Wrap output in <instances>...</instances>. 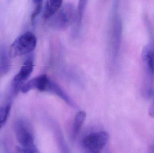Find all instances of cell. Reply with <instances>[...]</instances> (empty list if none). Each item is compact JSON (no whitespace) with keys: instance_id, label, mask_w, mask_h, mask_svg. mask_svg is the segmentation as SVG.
I'll return each instance as SVG.
<instances>
[{"instance_id":"obj_1","label":"cell","mask_w":154,"mask_h":153,"mask_svg":"<svg viewBox=\"0 0 154 153\" xmlns=\"http://www.w3.org/2000/svg\"><path fill=\"white\" fill-rule=\"evenodd\" d=\"M142 81L141 95L149 99L154 94V49L151 44L145 46L142 50Z\"/></svg>"},{"instance_id":"obj_2","label":"cell","mask_w":154,"mask_h":153,"mask_svg":"<svg viewBox=\"0 0 154 153\" xmlns=\"http://www.w3.org/2000/svg\"><path fill=\"white\" fill-rule=\"evenodd\" d=\"M36 36L30 31H27L17 38L11 45L9 53L10 57H15L29 54L36 48Z\"/></svg>"},{"instance_id":"obj_3","label":"cell","mask_w":154,"mask_h":153,"mask_svg":"<svg viewBox=\"0 0 154 153\" xmlns=\"http://www.w3.org/2000/svg\"><path fill=\"white\" fill-rule=\"evenodd\" d=\"M109 139V135L105 131L91 133L85 136L82 141L84 153H101Z\"/></svg>"},{"instance_id":"obj_4","label":"cell","mask_w":154,"mask_h":153,"mask_svg":"<svg viewBox=\"0 0 154 153\" xmlns=\"http://www.w3.org/2000/svg\"><path fill=\"white\" fill-rule=\"evenodd\" d=\"M15 135L18 142L23 149L36 147L34 143V134L30 123L26 119H19L14 126Z\"/></svg>"},{"instance_id":"obj_5","label":"cell","mask_w":154,"mask_h":153,"mask_svg":"<svg viewBox=\"0 0 154 153\" xmlns=\"http://www.w3.org/2000/svg\"><path fill=\"white\" fill-rule=\"evenodd\" d=\"M33 69V60L32 56L29 57L21 66L19 72L14 77L11 84V91L13 96H16L21 90Z\"/></svg>"},{"instance_id":"obj_6","label":"cell","mask_w":154,"mask_h":153,"mask_svg":"<svg viewBox=\"0 0 154 153\" xmlns=\"http://www.w3.org/2000/svg\"><path fill=\"white\" fill-rule=\"evenodd\" d=\"M75 7L72 4L65 5L51 18V26L57 29L67 28L75 19Z\"/></svg>"},{"instance_id":"obj_7","label":"cell","mask_w":154,"mask_h":153,"mask_svg":"<svg viewBox=\"0 0 154 153\" xmlns=\"http://www.w3.org/2000/svg\"><path fill=\"white\" fill-rule=\"evenodd\" d=\"M49 77L46 74H42L31 79L25 83L22 88L23 93H27L31 90L36 89L39 91L46 92Z\"/></svg>"},{"instance_id":"obj_8","label":"cell","mask_w":154,"mask_h":153,"mask_svg":"<svg viewBox=\"0 0 154 153\" xmlns=\"http://www.w3.org/2000/svg\"><path fill=\"white\" fill-rule=\"evenodd\" d=\"M46 92L51 93L53 94H56L57 96L62 99L66 103H67L69 106L74 107L75 104L72 101L69 96L65 92L64 90L60 88V86L57 84L55 82L49 79L47 84V89Z\"/></svg>"},{"instance_id":"obj_9","label":"cell","mask_w":154,"mask_h":153,"mask_svg":"<svg viewBox=\"0 0 154 153\" xmlns=\"http://www.w3.org/2000/svg\"><path fill=\"white\" fill-rule=\"evenodd\" d=\"M63 1L60 0H48L46 2L43 11V18L48 19L54 16L61 9Z\"/></svg>"},{"instance_id":"obj_10","label":"cell","mask_w":154,"mask_h":153,"mask_svg":"<svg viewBox=\"0 0 154 153\" xmlns=\"http://www.w3.org/2000/svg\"><path fill=\"white\" fill-rule=\"evenodd\" d=\"M10 55L5 46L0 45V76L6 74L11 68Z\"/></svg>"},{"instance_id":"obj_11","label":"cell","mask_w":154,"mask_h":153,"mask_svg":"<svg viewBox=\"0 0 154 153\" xmlns=\"http://www.w3.org/2000/svg\"><path fill=\"white\" fill-rule=\"evenodd\" d=\"M86 118V113L84 111H79L75 116L72 129V139L73 141H75L76 138Z\"/></svg>"},{"instance_id":"obj_12","label":"cell","mask_w":154,"mask_h":153,"mask_svg":"<svg viewBox=\"0 0 154 153\" xmlns=\"http://www.w3.org/2000/svg\"><path fill=\"white\" fill-rule=\"evenodd\" d=\"M54 132L61 153H71L70 149L64 138L62 131L58 126L55 125L54 127Z\"/></svg>"},{"instance_id":"obj_13","label":"cell","mask_w":154,"mask_h":153,"mask_svg":"<svg viewBox=\"0 0 154 153\" xmlns=\"http://www.w3.org/2000/svg\"><path fill=\"white\" fill-rule=\"evenodd\" d=\"M11 110L10 103L0 107V129L5 125L9 117Z\"/></svg>"},{"instance_id":"obj_14","label":"cell","mask_w":154,"mask_h":153,"mask_svg":"<svg viewBox=\"0 0 154 153\" xmlns=\"http://www.w3.org/2000/svg\"><path fill=\"white\" fill-rule=\"evenodd\" d=\"M33 3L34 5V9L31 15V21L32 24H33L35 19L40 13L42 7V1L41 0H34L33 1Z\"/></svg>"},{"instance_id":"obj_15","label":"cell","mask_w":154,"mask_h":153,"mask_svg":"<svg viewBox=\"0 0 154 153\" xmlns=\"http://www.w3.org/2000/svg\"><path fill=\"white\" fill-rule=\"evenodd\" d=\"M148 113L151 117L154 119V99L150 105L149 110H148Z\"/></svg>"},{"instance_id":"obj_16","label":"cell","mask_w":154,"mask_h":153,"mask_svg":"<svg viewBox=\"0 0 154 153\" xmlns=\"http://www.w3.org/2000/svg\"><path fill=\"white\" fill-rule=\"evenodd\" d=\"M148 153H154V143H153L149 147Z\"/></svg>"}]
</instances>
